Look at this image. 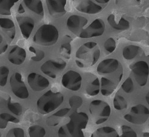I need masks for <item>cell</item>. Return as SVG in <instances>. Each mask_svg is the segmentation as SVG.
<instances>
[{"label": "cell", "mask_w": 149, "mask_h": 137, "mask_svg": "<svg viewBox=\"0 0 149 137\" xmlns=\"http://www.w3.org/2000/svg\"><path fill=\"white\" fill-rule=\"evenodd\" d=\"M89 120L88 115L84 112H74L69 116V121L58 131V136H84L83 130Z\"/></svg>", "instance_id": "cell-1"}, {"label": "cell", "mask_w": 149, "mask_h": 137, "mask_svg": "<svg viewBox=\"0 0 149 137\" xmlns=\"http://www.w3.org/2000/svg\"><path fill=\"white\" fill-rule=\"evenodd\" d=\"M100 49L97 42H85L79 47L76 52L77 65L80 68L94 66L100 57Z\"/></svg>", "instance_id": "cell-2"}, {"label": "cell", "mask_w": 149, "mask_h": 137, "mask_svg": "<svg viewBox=\"0 0 149 137\" xmlns=\"http://www.w3.org/2000/svg\"><path fill=\"white\" fill-rule=\"evenodd\" d=\"M63 101V95L60 92L49 90L38 99L37 109L41 114L46 115L56 110Z\"/></svg>", "instance_id": "cell-3"}, {"label": "cell", "mask_w": 149, "mask_h": 137, "mask_svg": "<svg viewBox=\"0 0 149 137\" xmlns=\"http://www.w3.org/2000/svg\"><path fill=\"white\" fill-rule=\"evenodd\" d=\"M59 32L55 26L45 24L36 31L33 41L36 44L48 47L54 45L57 42Z\"/></svg>", "instance_id": "cell-4"}, {"label": "cell", "mask_w": 149, "mask_h": 137, "mask_svg": "<svg viewBox=\"0 0 149 137\" xmlns=\"http://www.w3.org/2000/svg\"><path fill=\"white\" fill-rule=\"evenodd\" d=\"M89 111L96 124L106 122L111 115V107L109 104L100 99L92 101L89 105Z\"/></svg>", "instance_id": "cell-5"}, {"label": "cell", "mask_w": 149, "mask_h": 137, "mask_svg": "<svg viewBox=\"0 0 149 137\" xmlns=\"http://www.w3.org/2000/svg\"><path fill=\"white\" fill-rule=\"evenodd\" d=\"M123 118L127 122L134 124H142L147 122L149 118V109L141 104L135 105L131 107Z\"/></svg>", "instance_id": "cell-6"}, {"label": "cell", "mask_w": 149, "mask_h": 137, "mask_svg": "<svg viewBox=\"0 0 149 137\" xmlns=\"http://www.w3.org/2000/svg\"><path fill=\"white\" fill-rule=\"evenodd\" d=\"M66 67V62L62 59L49 60L41 66V72L52 78H56Z\"/></svg>", "instance_id": "cell-7"}, {"label": "cell", "mask_w": 149, "mask_h": 137, "mask_svg": "<svg viewBox=\"0 0 149 137\" xmlns=\"http://www.w3.org/2000/svg\"><path fill=\"white\" fill-rule=\"evenodd\" d=\"M134 78L140 86L147 84L149 76V66L146 61L141 60L130 66Z\"/></svg>", "instance_id": "cell-8"}, {"label": "cell", "mask_w": 149, "mask_h": 137, "mask_svg": "<svg viewBox=\"0 0 149 137\" xmlns=\"http://www.w3.org/2000/svg\"><path fill=\"white\" fill-rule=\"evenodd\" d=\"M12 92L20 99H26L29 97V91L24 83L21 74L16 72L12 74L10 79Z\"/></svg>", "instance_id": "cell-9"}, {"label": "cell", "mask_w": 149, "mask_h": 137, "mask_svg": "<svg viewBox=\"0 0 149 137\" xmlns=\"http://www.w3.org/2000/svg\"><path fill=\"white\" fill-rule=\"evenodd\" d=\"M82 81V76L79 73L70 70L63 74L61 82L65 88L72 91H77L81 88Z\"/></svg>", "instance_id": "cell-10"}, {"label": "cell", "mask_w": 149, "mask_h": 137, "mask_svg": "<svg viewBox=\"0 0 149 137\" xmlns=\"http://www.w3.org/2000/svg\"><path fill=\"white\" fill-rule=\"evenodd\" d=\"M105 23L102 19H95L90 24L81 31L79 37L83 39H88L102 36L105 31Z\"/></svg>", "instance_id": "cell-11"}, {"label": "cell", "mask_w": 149, "mask_h": 137, "mask_svg": "<svg viewBox=\"0 0 149 137\" xmlns=\"http://www.w3.org/2000/svg\"><path fill=\"white\" fill-rule=\"evenodd\" d=\"M88 22V19L84 16L73 15L67 19L66 26L72 33L79 36L84 28L87 24Z\"/></svg>", "instance_id": "cell-12"}, {"label": "cell", "mask_w": 149, "mask_h": 137, "mask_svg": "<svg viewBox=\"0 0 149 137\" xmlns=\"http://www.w3.org/2000/svg\"><path fill=\"white\" fill-rule=\"evenodd\" d=\"M27 79L31 88L36 92L44 90L49 85V82L46 78L36 73H30Z\"/></svg>", "instance_id": "cell-13"}, {"label": "cell", "mask_w": 149, "mask_h": 137, "mask_svg": "<svg viewBox=\"0 0 149 137\" xmlns=\"http://www.w3.org/2000/svg\"><path fill=\"white\" fill-rule=\"evenodd\" d=\"M45 3L52 16L58 17L66 14L67 0H45Z\"/></svg>", "instance_id": "cell-14"}, {"label": "cell", "mask_w": 149, "mask_h": 137, "mask_svg": "<svg viewBox=\"0 0 149 137\" xmlns=\"http://www.w3.org/2000/svg\"><path fill=\"white\" fill-rule=\"evenodd\" d=\"M76 9L81 13L88 15H95L101 12L103 7L92 0H82L76 6Z\"/></svg>", "instance_id": "cell-15"}, {"label": "cell", "mask_w": 149, "mask_h": 137, "mask_svg": "<svg viewBox=\"0 0 149 137\" xmlns=\"http://www.w3.org/2000/svg\"><path fill=\"white\" fill-rule=\"evenodd\" d=\"M119 61L115 58H107L98 64L97 72L100 74H107L115 72L119 67Z\"/></svg>", "instance_id": "cell-16"}, {"label": "cell", "mask_w": 149, "mask_h": 137, "mask_svg": "<svg viewBox=\"0 0 149 137\" xmlns=\"http://www.w3.org/2000/svg\"><path fill=\"white\" fill-rule=\"evenodd\" d=\"M26 58V53L25 49L19 46H15L11 49L8 55V61L15 65H22Z\"/></svg>", "instance_id": "cell-17"}, {"label": "cell", "mask_w": 149, "mask_h": 137, "mask_svg": "<svg viewBox=\"0 0 149 137\" xmlns=\"http://www.w3.org/2000/svg\"><path fill=\"white\" fill-rule=\"evenodd\" d=\"M16 19L23 36L26 39L29 38L34 28V20L27 16L18 17Z\"/></svg>", "instance_id": "cell-18"}, {"label": "cell", "mask_w": 149, "mask_h": 137, "mask_svg": "<svg viewBox=\"0 0 149 137\" xmlns=\"http://www.w3.org/2000/svg\"><path fill=\"white\" fill-rule=\"evenodd\" d=\"M107 22L109 25L116 31H127L130 27V23L125 18L120 17L116 18L115 15L110 14L107 17Z\"/></svg>", "instance_id": "cell-19"}, {"label": "cell", "mask_w": 149, "mask_h": 137, "mask_svg": "<svg viewBox=\"0 0 149 137\" xmlns=\"http://www.w3.org/2000/svg\"><path fill=\"white\" fill-rule=\"evenodd\" d=\"M69 108H64L59 110L54 114L49 116L46 119V123L48 127H54L57 126L70 111Z\"/></svg>", "instance_id": "cell-20"}, {"label": "cell", "mask_w": 149, "mask_h": 137, "mask_svg": "<svg viewBox=\"0 0 149 137\" xmlns=\"http://www.w3.org/2000/svg\"><path fill=\"white\" fill-rule=\"evenodd\" d=\"M25 6L35 14L43 16L44 14V7L41 0H23Z\"/></svg>", "instance_id": "cell-21"}, {"label": "cell", "mask_w": 149, "mask_h": 137, "mask_svg": "<svg viewBox=\"0 0 149 137\" xmlns=\"http://www.w3.org/2000/svg\"><path fill=\"white\" fill-rule=\"evenodd\" d=\"M116 84L109 79L103 77L101 79L100 91L103 96L107 97L112 94L116 90Z\"/></svg>", "instance_id": "cell-22"}, {"label": "cell", "mask_w": 149, "mask_h": 137, "mask_svg": "<svg viewBox=\"0 0 149 137\" xmlns=\"http://www.w3.org/2000/svg\"><path fill=\"white\" fill-rule=\"evenodd\" d=\"M0 27L6 31L10 39L13 40L15 38L16 30L13 20L8 18H0Z\"/></svg>", "instance_id": "cell-23"}, {"label": "cell", "mask_w": 149, "mask_h": 137, "mask_svg": "<svg viewBox=\"0 0 149 137\" xmlns=\"http://www.w3.org/2000/svg\"><path fill=\"white\" fill-rule=\"evenodd\" d=\"M141 51V48L137 45H129L123 48L122 56L127 60H131L135 58Z\"/></svg>", "instance_id": "cell-24"}, {"label": "cell", "mask_w": 149, "mask_h": 137, "mask_svg": "<svg viewBox=\"0 0 149 137\" xmlns=\"http://www.w3.org/2000/svg\"><path fill=\"white\" fill-rule=\"evenodd\" d=\"M119 136V134L116 130L110 127H104L97 129L92 136H111V137H118Z\"/></svg>", "instance_id": "cell-25"}, {"label": "cell", "mask_w": 149, "mask_h": 137, "mask_svg": "<svg viewBox=\"0 0 149 137\" xmlns=\"http://www.w3.org/2000/svg\"><path fill=\"white\" fill-rule=\"evenodd\" d=\"M100 91V83L98 78L95 77L92 81L86 86L85 92L90 97H94L98 95Z\"/></svg>", "instance_id": "cell-26"}, {"label": "cell", "mask_w": 149, "mask_h": 137, "mask_svg": "<svg viewBox=\"0 0 149 137\" xmlns=\"http://www.w3.org/2000/svg\"><path fill=\"white\" fill-rule=\"evenodd\" d=\"M19 0H0V15H11V9Z\"/></svg>", "instance_id": "cell-27"}, {"label": "cell", "mask_w": 149, "mask_h": 137, "mask_svg": "<svg viewBox=\"0 0 149 137\" xmlns=\"http://www.w3.org/2000/svg\"><path fill=\"white\" fill-rule=\"evenodd\" d=\"M66 40L61 45L60 48V53L61 55L66 59H69L72 53V46L70 41L72 38L69 36H66Z\"/></svg>", "instance_id": "cell-28"}, {"label": "cell", "mask_w": 149, "mask_h": 137, "mask_svg": "<svg viewBox=\"0 0 149 137\" xmlns=\"http://www.w3.org/2000/svg\"><path fill=\"white\" fill-rule=\"evenodd\" d=\"M8 122L17 123L19 122V120L7 113L0 114V129H6Z\"/></svg>", "instance_id": "cell-29"}, {"label": "cell", "mask_w": 149, "mask_h": 137, "mask_svg": "<svg viewBox=\"0 0 149 137\" xmlns=\"http://www.w3.org/2000/svg\"><path fill=\"white\" fill-rule=\"evenodd\" d=\"M113 107L118 110H122L128 107V102L122 95H116L113 102Z\"/></svg>", "instance_id": "cell-30"}, {"label": "cell", "mask_w": 149, "mask_h": 137, "mask_svg": "<svg viewBox=\"0 0 149 137\" xmlns=\"http://www.w3.org/2000/svg\"><path fill=\"white\" fill-rule=\"evenodd\" d=\"M28 134L30 136L41 137L45 135V129L40 125H34L28 129Z\"/></svg>", "instance_id": "cell-31"}, {"label": "cell", "mask_w": 149, "mask_h": 137, "mask_svg": "<svg viewBox=\"0 0 149 137\" xmlns=\"http://www.w3.org/2000/svg\"><path fill=\"white\" fill-rule=\"evenodd\" d=\"M7 107L8 110L16 116H20L22 113V107L19 103H11L10 98L8 99L7 103Z\"/></svg>", "instance_id": "cell-32"}, {"label": "cell", "mask_w": 149, "mask_h": 137, "mask_svg": "<svg viewBox=\"0 0 149 137\" xmlns=\"http://www.w3.org/2000/svg\"><path fill=\"white\" fill-rule=\"evenodd\" d=\"M121 88L124 92L127 94L132 93L134 90V85L132 79L130 77L127 78L122 83Z\"/></svg>", "instance_id": "cell-33"}, {"label": "cell", "mask_w": 149, "mask_h": 137, "mask_svg": "<svg viewBox=\"0 0 149 137\" xmlns=\"http://www.w3.org/2000/svg\"><path fill=\"white\" fill-rule=\"evenodd\" d=\"M9 73V69L7 66H3L0 67V86H4L6 85Z\"/></svg>", "instance_id": "cell-34"}, {"label": "cell", "mask_w": 149, "mask_h": 137, "mask_svg": "<svg viewBox=\"0 0 149 137\" xmlns=\"http://www.w3.org/2000/svg\"><path fill=\"white\" fill-rule=\"evenodd\" d=\"M29 51L34 54L31 57V60L34 61H41L42 59H44L45 57V53L43 51L41 50V49H36L32 47H29Z\"/></svg>", "instance_id": "cell-35"}, {"label": "cell", "mask_w": 149, "mask_h": 137, "mask_svg": "<svg viewBox=\"0 0 149 137\" xmlns=\"http://www.w3.org/2000/svg\"><path fill=\"white\" fill-rule=\"evenodd\" d=\"M69 103L71 108L76 109L79 108L82 106L83 99L78 95H73L69 98Z\"/></svg>", "instance_id": "cell-36"}, {"label": "cell", "mask_w": 149, "mask_h": 137, "mask_svg": "<svg viewBox=\"0 0 149 137\" xmlns=\"http://www.w3.org/2000/svg\"><path fill=\"white\" fill-rule=\"evenodd\" d=\"M116 48V42L113 38H109L104 43V48L108 53H113Z\"/></svg>", "instance_id": "cell-37"}, {"label": "cell", "mask_w": 149, "mask_h": 137, "mask_svg": "<svg viewBox=\"0 0 149 137\" xmlns=\"http://www.w3.org/2000/svg\"><path fill=\"white\" fill-rule=\"evenodd\" d=\"M121 136L124 137H136L137 134L135 131L128 125H123L121 127Z\"/></svg>", "instance_id": "cell-38"}, {"label": "cell", "mask_w": 149, "mask_h": 137, "mask_svg": "<svg viewBox=\"0 0 149 137\" xmlns=\"http://www.w3.org/2000/svg\"><path fill=\"white\" fill-rule=\"evenodd\" d=\"M7 136H16V137H23L24 136V131L22 128H16L10 129L8 134H7Z\"/></svg>", "instance_id": "cell-39"}, {"label": "cell", "mask_w": 149, "mask_h": 137, "mask_svg": "<svg viewBox=\"0 0 149 137\" xmlns=\"http://www.w3.org/2000/svg\"><path fill=\"white\" fill-rule=\"evenodd\" d=\"M8 48L7 43L4 42V40L2 35L0 34V55L5 53Z\"/></svg>", "instance_id": "cell-40"}, {"label": "cell", "mask_w": 149, "mask_h": 137, "mask_svg": "<svg viewBox=\"0 0 149 137\" xmlns=\"http://www.w3.org/2000/svg\"><path fill=\"white\" fill-rule=\"evenodd\" d=\"M9 98H8V99H9ZM8 99L7 101H6V99H4V98L0 97V108H4L6 107V105L7 106Z\"/></svg>", "instance_id": "cell-41"}, {"label": "cell", "mask_w": 149, "mask_h": 137, "mask_svg": "<svg viewBox=\"0 0 149 137\" xmlns=\"http://www.w3.org/2000/svg\"><path fill=\"white\" fill-rule=\"evenodd\" d=\"M94 1L97 3L98 4H107L110 0H94Z\"/></svg>", "instance_id": "cell-42"}, {"label": "cell", "mask_w": 149, "mask_h": 137, "mask_svg": "<svg viewBox=\"0 0 149 137\" xmlns=\"http://www.w3.org/2000/svg\"><path fill=\"white\" fill-rule=\"evenodd\" d=\"M18 12L20 13V14H22V13H23L24 12V9L23 7V6L22 4H20L19 7V9H18Z\"/></svg>", "instance_id": "cell-43"}, {"label": "cell", "mask_w": 149, "mask_h": 137, "mask_svg": "<svg viewBox=\"0 0 149 137\" xmlns=\"http://www.w3.org/2000/svg\"><path fill=\"white\" fill-rule=\"evenodd\" d=\"M146 102L149 105V91L147 93V94L146 95Z\"/></svg>", "instance_id": "cell-44"}, {"label": "cell", "mask_w": 149, "mask_h": 137, "mask_svg": "<svg viewBox=\"0 0 149 137\" xmlns=\"http://www.w3.org/2000/svg\"><path fill=\"white\" fill-rule=\"evenodd\" d=\"M143 136H149V132H144L143 134Z\"/></svg>", "instance_id": "cell-45"}, {"label": "cell", "mask_w": 149, "mask_h": 137, "mask_svg": "<svg viewBox=\"0 0 149 137\" xmlns=\"http://www.w3.org/2000/svg\"><path fill=\"white\" fill-rule=\"evenodd\" d=\"M148 128H149V124H148Z\"/></svg>", "instance_id": "cell-46"}, {"label": "cell", "mask_w": 149, "mask_h": 137, "mask_svg": "<svg viewBox=\"0 0 149 137\" xmlns=\"http://www.w3.org/2000/svg\"><path fill=\"white\" fill-rule=\"evenodd\" d=\"M0 136H1V134H0Z\"/></svg>", "instance_id": "cell-47"}]
</instances>
